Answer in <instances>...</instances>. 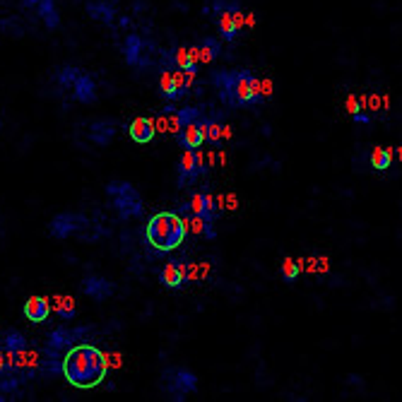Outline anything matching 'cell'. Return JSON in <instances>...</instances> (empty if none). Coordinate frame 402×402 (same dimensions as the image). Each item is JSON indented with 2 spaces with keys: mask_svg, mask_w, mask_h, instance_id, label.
<instances>
[{
  "mask_svg": "<svg viewBox=\"0 0 402 402\" xmlns=\"http://www.w3.org/2000/svg\"><path fill=\"white\" fill-rule=\"evenodd\" d=\"M280 273H282V280H285V282H294L299 277V273H302V265H299L294 258H285V260H282Z\"/></svg>",
  "mask_w": 402,
  "mask_h": 402,
  "instance_id": "obj_29",
  "label": "cell"
},
{
  "mask_svg": "<svg viewBox=\"0 0 402 402\" xmlns=\"http://www.w3.org/2000/svg\"><path fill=\"white\" fill-rule=\"evenodd\" d=\"M0 130H3V118H0Z\"/></svg>",
  "mask_w": 402,
  "mask_h": 402,
  "instance_id": "obj_34",
  "label": "cell"
},
{
  "mask_svg": "<svg viewBox=\"0 0 402 402\" xmlns=\"http://www.w3.org/2000/svg\"><path fill=\"white\" fill-rule=\"evenodd\" d=\"M109 359L92 344H75L63 356V376L75 388H94L106 378Z\"/></svg>",
  "mask_w": 402,
  "mask_h": 402,
  "instance_id": "obj_2",
  "label": "cell"
},
{
  "mask_svg": "<svg viewBox=\"0 0 402 402\" xmlns=\"http://www.w3.org/2000/svg\"><path fill=\"white\" fill-rule=\"evenodd\" d=\"M164 67H176V70H186L195 75V65L190 60V46H176L164 56Z\"/></svg>",
  "mask_w": 402,
  "mask_h": 402,
  "instance_id": "obj_22",
  "label": "cell"
},
{
  "mask_svg": "<svg viewBox=\"0 0 402 402\" xmlns=\"http://www.w3.org/2000/svg\"><path fill=\"white\" fill-rule=\"evenodd\" d=\"M145 234L157 251H174L188 236V224L176 212H160L147 222Z\"/></svg>",
  "mask_w": 402,
  "mask_h": 402,
  "instance_id": "obj_3",
  "label": "cell"
},
{
  "mask_svg": "<svg viewBox=\"0 0 402 402\" xmlns=\"http://www.w3.org/2000/svg\"><path fill=\"white\" fill-rule=\"evenodd\" d=\"M162 388L171 400H186L197 390V376L186 366H169L162 373Z\"/></svg>",
  "mask_w": 402,
  "mask_h": 402,
  "instance_id": "obj_6",
  "label": "cell"
},
{
  "mask_svg": "<svg viewBox=\"0 0 402 402\" xmlns=\"http://www.w3.org/2000/svg\"><path fill=\"white\" fill-rule=\"evenodd\" d=\"M25 316L32 323H44L51 316V304L46 297H30L25 302Z\"/></svg>",
  "mask_w": 402,
  "mask_h": 402,
  "instance_id": "obj_24",
  "label": "cell"
},
{
  "mask_svg": "<svg viewBox=\"0 0 402 402\" xmlns=\"http://www.w3.org/2000/svg\"><path fill=\"white\" fill-rule=\"evenodd\" d=\"M104 190H106V195L111 197V205H113V209H116L118 217H121V219H138V217H143L145 200H143L140 190L135 188L133 183L113 179V181L106 183Z\"/></svg>",
  "mask_w": 402,
  "mask_h": 402,
  "instance_id": "obj_5",
  "label": "cell"
},
{
  "mask_svg": "<svg viewBox=\"0 0 402 402\" xmlns=\"http://www.w3.org/2000/svg\"><path fill=\"white\" fill-rule=\"evenodd\" d=\"M118 133V123L113 118H97L87 126V140L97 147H109Z\"/></svg>",
  "mask_w": 402,
  "mask_h": 402,
  "instance_id": "obj_16",
  "label": "cell"
},
{
  "mask_svg": "<svg viewBox=\"0 0 402 402\" xmlns=\"http://www.w3.org/2000/svg\"><path fill=\"white\" fill-rule=\"evenodd\" d=\"M92 332V328H56L46 335V347H53L58 352H67L70 347H75V342H80Z\"/></svg>",
  "mask_w": 402,
  "mask_h": 402,
  "instance_id": "obj_12",
  "label": "cell"
},
{
  "mask_svg": "<svg viewBox=\"0 0 402 402\" xmlns=\"http://www.w3.org/2000/svg\"><path fill=\"white\" fill-rule=\"evenodd\" d=\"M219 56H222V39L219 37H205V39H200L195 46H190V60H193L195 70L200 65L214 63Z\"/></svg>",
  "mask_w": 402,
  "mask_h": 402,
  "instance_id": "obj_14",
  "label": "cell"
},
{
  "mask_svg": "<svg viewBox=\"0 0 402 402\" xmlns=\"http://www.w3.org/2000/svg\"><path fill=\"white\" fill-rule=\"evenodd\" d=\"M22 10H32L48 32H56L60 27V13L56 8V0H22Z\"/></svg>",
  "mask_w": 402,
  "mask_h": 402,
  "instance_id": "obj_13",
  "label": "cell"
},
{
  "mask_svg": "<svg viewBox=\"0 0 402 402\" xmlns=\"http://www.w3.org/2000/svg\"><path fill=\"white\" fill-rule=\"evenodd\" d=\"M193 72L176 70V67H162L160 72V84H157V92L162 99L167 101H179L193 87Z\"/></svg>",
  "mask_w": 402,
  "mask_h": 402,
  "instance_id": "obj_7",
  "label": "cell"
},
{
  "mask_svg": "<svg viewBox=\"0 0 402 402\" xmlns=\"http://www.w3.org/2000/svg\"><path fill=\"white\" fill-rule=\"evenodd\" d=\"M152 44L140 37L138 32H130L123 41V58L130 67H147L152 63Z\"/></svg>",
  "mask_w": 402,
  "mask_h": 402,
  "instance_id": "obj_11",
  "label": "cell"
},
{
  "mask_svg": "<svg viewBox=\"0 0 402 402\" xmlns=\"http://www.w3.org/2000/svg\"><path fill=\"white\" fill-rule=\"evenodd\" d=\"M205 15L212 17L214 27L219 32V39L226 44L236 41L243 32V22H246V13H243L239 0H212L205 8Z\"/></svg>",
  "mask_w": 402,
  "mask_h": 402,
  "instance_id": "obj_4",
  "label": "cell"
},
{
  "mask_svg": "<svg viewBox=\"0 0 402 402\" xmlns=\"http://www.w3.org/2000/svg\"><path fill=\"white\" fill-rule=\"evenodd\" d=\"M0 30L3 34H13V37H22L25 34V25H22L17 17H10V20H0Z\"/></svg>",
  "mask_w": 402,
  "mask_h": 402,
  "instance_id": "obj_30",
  "label": "cell"
},
{
  "mask_svg": "<svg viewBox=\"0 0 402 402\" xmlns=\"http://www.w3.org/2000/svg\"><path fill=\"white\" fill-rule=\"evenodd\" d=\"M209 82L217 89L219 99L231 109H256L265 101L263 82L246 67L236 70H212Z\"/></svg>",
  "mask_w": 402,
  "mask_h": 402,
  "instance_id": "obj_1",
  "label": "cell"
},
{
  "mask_svg": "<svg viewBox=\"0 0 402 402\" xmlns=\"http://www.w3.org/2000/svg\"><path fill=\"white\" fill-rule=\"evenodd\" d=\"M82 294H87L89 299H94L97 304L106 302V299L113 297V292H116V282H111L109 277L104 275H87L82 280L80 285Z\"/></svg>",
  "mask_w": 402,
  "mask_h": 402,
  "instance_id": "obj_15",
  "label": "cell"
},
{
  "mask_svg": "<svg viewBox=\"0 0 402 402\" xmlns=\"http://www.w3.org/2000/svg\"><path fill=\"white\" fill-rule=\"evenodd\" d=\"M22 383V376H3L0 378V393H15L17 388H20Z\"/></svg>",
  "mask_w": 402,
  "mask_h": 402,
  "instance_id": "obj_31",
  "label": "cell"
},
{
  "mask_svg": "<svg viewBox=\"0 0 402 402\" xmlns=\"http://www.w3.org/2000/svg\"><path fill=\"white\" fill-rule=\"evenodd\" d=\"M97 80H94L92 72L82 70L80 75H77L75 84H72V99L77 101V104H94L97 101Z\"/></svg>",
  "mask_w": 402,
  "mask_h": 402,
  "instance_id": "obj_18",
  "label": "cell"
},
{
  "mask_svg": "<svg viewBox=\"0 0 402 402\" xmlns=\"http://www.w3.org/2000/svg\"><path fill=\"white\" fill-rule=\"evenodd\" d=\"M116 8H118V0H87V3H84V13L92 17V20L101 22V25H113V20H116Z\"/></svg>",
  "mask_w": 402,
  "mask_h": 402,
  "instance_id": "obj_20",
  "label": "cell"
},
{
  "mask_svg": "<svg viewBox=\"0 0 402 402\" xmlns=\"http://www.w3.org/2000/svg\"><path fill=\"white\" fill-rule=\"evenodd\" d=\"M13 371V356H10L5 349H0V378L8 376Z\"/></svg>",
  "mask_w": 402,
  "mask_h": 402,
  "instance_id": "obj_32",
  "label": "cell"
},
{
  "mask_svg": "<svg viewBox=\"0 0 402 402\" xmlns=\"http://www.w3.org/2000/svg\"><path fill=\"white\" fill-rule=\"evenodd\" d=\"M366 164H369L371 171H388L393 167V150L383 145H376L366 152Z\"/></svg>",
  "mask_w": 402,
  "mask_h": 402,
  "instance_id": "obj_23",
  "label": "cell"
},
{
  "mask_svg": "<svg viewBox=\"0 0 402 402\" xmlns=\"http://www.w3.org/2000/svg\"><path fill=\"white\" fill-rule=\"evenodd\" d=\"M176 143L183 147V150H200L202 143H205V113H202L197 121L188 123L176 133Z\"/></svg>",
  "mask_w": 402,
  "mask_h": 402,
  "instance_id": "obj_17",
  "label": "cell"
},
{
  "mask_svg": "<svg viewBox=\"0 0 402 402\" xmlns=\"http://www.w3.org/2000/svg\"><path fill=\"white\" fill-rule=\"evenodd\" d=\"M205 171H207L205 157L200 155V150H183V155L176 162V186L181 190L190 188Z\"/></svg>",
  "mask_w": 402,
  "mask_h": 402,
  "instance_id": "obj_9",
  "label": "cell"
},
{
  "mask_svg": "<svg viewBox=\"0 0 402 402\" xmlns=\"http://www.w3.org/2000/svg\"><path fill=\"white\" fill-rule=\"evenodd\" d=\"M82 72V67L77 65H63L58 67V70L53 72V84L60 89V92H65V89H72V84H75L77 75Z\"/></svg>",
  "mask_w": 402,
  "mask_h": 402,
  "instance_id": "obj_26",
  "label": "cell"
},
{
  "mask_svg": "<svg viewBox=\"0 0 402 402\" xmlns=\"http://www.w3.org/2000/svg\"><path fill=\"white\" fill-rule=\"evenodd\" d=\"M27 347H30V342H27V337L22 335L20 330H8L5 332V337H3V349L8 352L10 356H20V354H25L27 352Z\"/></svg>",
  "mask_w": 402,
  "mask_h": 402,
  "instance_id": "obj_25",
  "label": "cell"
},
{
  "mask_svg": "<svg viewBox=\"0 0 402 402\" xmlns=\"http://www.w3.org/2000/svg\"><path fill=\"white\" fill-rule=\"evenodd\" d=\"M188 212L193 214L195 219H200L202 226H205V239L212 241L214 236H217V231H214V219H217L219 212H222L219 202L214 200L209 193L197 190V193L190 197V202H188Z\"/></svg>",
  "mask_w": 402,
  "mask_h": 402,
  "instance_id": "obj_8",
  "label": "cell"
},
{
  "mask_svg": "<svg viewBox=\"0 0 402 402\" xmlns=\"http://www.w3.org/2000/svg\"><path fill=\"white\" fill-rule=\"evenodd\" d=\"M128 135H130V140H133V143L147 145V143H152V140H155L157 126L150 121V118H145V116L133 118V121H130V126H128Z\"/></svg>",
  "mask_w": 402,
  "mask_h": 402,
  "instance_id": "obj_21",
  "label": "cell"
},
{
  "mask_svg": "<svg viewBox=\"0 0 402 402\" xmlns=\"http://www.w3.org/2000/svg\"><path fill=\"white\" fill-rule=\"evenodd\" d=\"M56 316L60 320H72L77 316V306H75V299L72 297H58L56 299Z\"/></svg>",
  "mask_w": 402,
  "mask_h": 402,
  "instance_id": "obj_28",
  "label": "cell"
},
{
  "mask_svg": "<svg viewBox=\"0 0 402 402\" xmlns=\"http://www.w3.org/2000/svg\"><path fill=\"white\" fill-rule=\"evenodd\" d=\"M160 282L171 292L183 290L186 282H188V268L181 260H171V263L164 265V270L160 273Z\"/></svg>",
  "mask_w": 402,
  "mask_h": 402,
  "instance_id": "obj_19",
  "label": "cell"
},
{
  "mask_svg": "<svg viewBox=\"0 0 402 402\" xmlns=\"http://www.w3.org/2000/svg\"><path fill=\"white\" fill-rule=\"evenodd\" d=\"M222 138H224V123H222V116H205V143L209 145H222Z\"/></svg>",
  "mask_w": 402,
  "mask_h": 402,
  "instance_id": "obj_27",
  "label": "cell"
},
{
  "mask_svg": "<svg viewBox=\"0 0 402 402\" xmlns=\"http://www.w3.org/2000/svg\"><path fill=\"white\" fill-rule=\"evenodd\" d=\"M118 364H121V356L113 354V356H111V361H109V366H118Z\"/></svg>",
  "mask_w": 402,
  "mask_h": 402,
  "instance_id": "obj_33",
  "label": "cell"
},
{
  "mask_svg": "<svg viewBox=\"0 0 402 402\" xmlns=\"http://www.w3.org/2000/svg\"><path fill=\"white\" fill-rule=\"evenodd\" d=\"M87 224H89L87 217L80 212H58L48 222V234L58 241H65V239H70V236L80 234Z\"/></svg>",
  "mask_w": 402,
  "mask_h": 402,
  "instance_id": "obj_10",
  "label": "cell"
}]
</instances>
